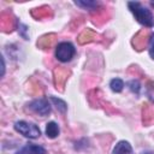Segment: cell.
I'll use <instances>...</instances> for the list:
<instances>
[{"instance_id":"4","label":"cell","mask_w":154,"mask_h":154,"mask_svg":"<svg viewBox=\"0 0 154 154\" xmlns=\"http://www.w3.org/2000/svg\"><path fill=\"white\" fill-rule=\"evenodd\" d=\"M28 107H29L30 111H32L34 113H36L41 117L48 116L52 111V107H51V103H49L48 99H45V97L32 100L31 102H29Z\"/></svg>"},{"instance_id":"8","label":"cell","mask_w":154,"mask_h":154,"mask_svg":"<svg viewBox=\"0 0 154 154\" xmlns=\"http://www.w3.org/2000/svg\"><path fill=\"white\" fill-rule=\"evenodd\" d=\"M109 88L114 93H120L124 89V82L120 78H113L109 81Z\"/></svg>"},{"instance_id":"11","label":"cell","mask_w":154,"mask_h":154,"mask_svg":"<svg viewBox=\"0 0 154 154\" xmlns=\"http://www.w3.org/2000/svg\"><path fill=\"white\" fill-rule=\"evenodd\" d=\"M128 87H129V89H130L132 93H135L136 95H138V94H140L141 84H140V82H138L137 79H131V81L128 83Z\"/></svg>"},{"instance_id":"13","label":"cell","mask_w":154,"mask_h":154,"mask_svg":"<svg viewBox=\"0 0 154 154\" xmlns=\"http://www.w3.org/2000/svg\"><path fill=\"white\" fill-rule=\"evenodd\" d=\"M147 95L154 102V82H149V84L147 87Z\"/></svg>"},{"instance_id":"14","label":"cell","mask_w":154,"mask_h":154,"mask_svg":"<svg viewBox=\"0 0 154 154\" xmlns=\"http://www.w3.org/2000/svg\"><path fill=\"white\" fill-rule=\"evenodd\" d=\"M147 154H150V153H147Z\"/></svg>"},{"instance_id":"9","label":"cell","mask_w":154,"mask_h":154,"mask_svg":"<svg viewBox=\"0 0 154 154\" xmlns=\"http://www.w3.org/2000/svg\"><path fill=\"white\" fill-rule=\"evenodd\" d=\"M49 99H51V101L55 105V107H57L61 113H65V112H66L67 105H66V102H65L64 100H61V99H59V97H55V96H51Z\"/></svg>"},{"instance_id":"12","label":"cell","mask_w":154,"mask_h":154,"mask_svg":"<svg viewBox=\"0 0 154 154\" xmlns=\"http://www.w3.org/2000/svg\"><path fill=\"white\" fill-rule=\"evenodd\" d=\"M148 53H149V57L154 60V32L150 35L149 37V46H148Z\"/></svg>"},{"instance_id":"10","label":"cell","mask_w":154,"mask_h":154,"mask_svg":"<svg viewBox=\"0 0 154 154\" xmlns=\"http://www.w3.org/2000/svg\"><path fill=\"white\" fill-rule=\"evenodd\" d=\"M75 5L79 6V7L84 8V10L91 11V10H94V8H96L99 6V2L97 1H75Z\"/></svg>"},{"instance_id":"1","label":"cell","mask_w":154,"mask_h":154,"mask_svg":"<svg viewBox=\"0 0 154 154\" xmlns=\"http://www.w3.org/2000/svg\"><path fill=\"white\" fill-rule=\"evenodd\" d=\"M128 7L130 10V12L134 14L135 19L147 26V28H153L154 26V17L150 12V10H148L147 7H144L141 2L138 1H129L128 2Z\"/></svg>"},{"instance_id":"3","label":"cell","mask_w":154,"mask_h":154,"mask_svg":"<svg viewBox=\"0 0 154 154\" xmlns=\"http://www.w3.org/2000/svg\"><path fill=\"white\" fill-rule=\"evenodd\" d=\"M76 54V48L71 42L64 41L58 43L55 48V58L61 61V63H67L70 61Z\"/></svg>"},{"instance_id":"2","label":"cell","mask_w":154,"mask_h":154,"mask_svg":"<svg viewBox=\"0 0 154 154\" xmlns=\"http://www.w3.org/2000/svg\"><path fill=\"white\" fill-rule=\"evenodd\" d=\"M14 130L17 132H19L22 136L26 137V138H37L41 135V130L40 128L34 124V123H29L25 120H19L14 123Z\"/></svg>"},{"instance_id":"7","label":"cell","mask_w":154,"mask_h":154,"mask_svg":"<svg viewBox=\"0 0 154 154\" xmlns=\"http://www.w3.org/2000/svg\"><path fill=\"white\" fill-rule=\"evenodd\" d=\"M59 132H60V129H59V125L55 122H48L47 123V125H46V135H47V137L55 138V137L59 136Z\"/></svg>"},{"instance_id":"6","label":"cell","mask_w":154,"mask_h":154,"mask_svg":"<svg viewBox=\"0 0 154 154\" xmlns=\"http://www.w3.org/2000/svg\"><path fill=\"white\" fill-rule=\"evenodd\" d=\"M112 154H132V147L128 141H119L114 146Z\"/></svg>"},{"instance_id":"5","label":"cell","mask_w":154,"mask_h":154,"mask_svg":"<svg viewBox=\"0 0 154 154\" xmlns=\"http://www.w3.org/2000/svg\"><path fill=\"white\" fill-rule=\"evenodd\" d=\"M16 154H47V150L42 146L35 143H26L20 149H18Z\"/></svg>"}]
</instances>
